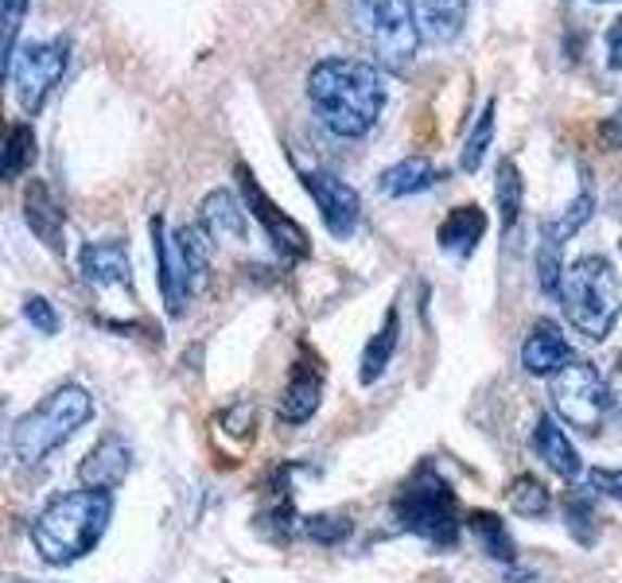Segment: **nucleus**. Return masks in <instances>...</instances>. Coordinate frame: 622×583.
I'll return each instance as SVG.
<instances>
[{
	"instance_id": "obj_29",
	"label": "nucleus",
	"mask_w": 622,
	"mask_h": 583,
	"mask_svg": "<svg viewBox=\"0 0 622 583\" xmlns=\"http://www.w3.org/2000/svg\"><path fill=\"white\" fill-rule=\"evenodd\" d=\"M36 164V132L28 121H16L9 129V144H4V179H20Z\"/></svg>"
},
{
	"instance_id": "obj_4",
	"label": "nucleus",
	"mask_w": 622,
	"mask_h": 583,
	"mask_svg": "<svg viewBox=\"0 0 622 583\" xmlns=\"http://www.w3.org/2000/svg\"><path fill=\"white\" fill-rule=\"evenodd\" d=\"M560 307H564L568 324L584 339L604 343L622 312V280L611 261L599 257V253L580 257L568 269L564 288H560Z\"/></svg>"
},
{
	"instance_id": "obj_25",
	"label": "nucleus",
	"mask_w": 622,
	"mask_h": 583,
	"mask_svg": "<svg viewBox=\"0 0 622 583\" xmlns=\"http://www.w3.org/2000/svg\"><path fill=\"white\" fill-rule=\"evenodd\" d=\"M564 529L572 533V541L584 548H592L595 541H599V509H595L592 491L564 494Z\"/></svg>"
},
{
	"instance_id": "obj_2",
	"label": "nucleus",
	"mask_w": 622,
	"mask_h": 583,
	"mask_svg": "<svg viewBox=\"0 0 622 583\" xmlns=\"http://www.w3.org/2000/svg\"><path fill=\"white\" fill-rule=\"evenodd\" d=\"M113 518V494L110 491H71L51 498L31 521V545L43 556V565L63 568L82 560L86 553L98 548Z\"/></svg>"
},
{
	"instance_id": "obj_30",
	"label": "nucleus",
	"mask_w": 622,
	"mask_h": 583,
	"mask_svg": "<svg viewBox=\"0 0 622 583\" xmlns=\"http://www.w3.org/2000/svg\"><path fill=\"white\" fill-rule=\"evenodd\" d=\"M494 113H498V102H486L483 113H479V121H474V129L467 132V144H464V156H459V164H464V172H479L486 160V149H491L494 140Z\"/></svg>"
},
{
	"instance_id": "obj_27",
	"label": "nucleus",
	"mask_w": 622,
	"mask_h": 583,
	"mask_svg": "<svg viewBox=\"0 0 622 583\" xmlns=\"http://www.w3.org/2000/svg\"><path fill=\"white\" fill-rule=\"evenodd\" d=\"M300 529H304V537L312 541V545L334 548V545H343V541L354 533V521H351V514H343V509H323V514L304 518V525Z\"/></svg>"
},
{
	"instance_id": "obj_12",
	"label": "nucleus",
	"mask_w": 622,
	"mask_h": 583,
	"mask_svg": "<svg viewBox=\"0 0 622 583\" xmlns=\"http://www.w3.org/2000/svg\"><path fill=\"white\" fill-rule=\"evenodd\" d=\"M132 471V447L125 444L122 435H102L98 444L86 452V459L78 464V479L90 491H117Z\"/></svg>"
},
{
	"instance_id": "obj_13",
	"label": "nucleus",
	"mask_w": 622,
	"mask_h": 583,
	"mask_svg": "<svg viewBox=\"0 0 622 583\" xmlns=\"http://www.w3.org/2000/svg\"><path fill=\"white\" fill-rule=\"evenodd\" d=\"M319 401H323V366L316 358H300L292 366L284 389H280L277 417L284 424H304V420H312L319 413Z\"/></svg>"
},
{
	"instance_id": "obj_37",
	"label": "nucleus",
	"mask_w": 622,
	"mask_h": 583,
	"mask_svg": "<svg viewBox=\"0 0 622 583\" xmlns=\"http://www.w3.org/2000/svg\"><path fill=\"white\" fill-rule=\"evenodd\" d=\"M604 144L614 152H622V110L604 121Z\"/></svg>"
},
{
	"instance_id": "obj_20",
	"label": "nucleus",
	"mask_w": 622,
	"mask_h": 583,
	"mask_svg": "<svg viewBox=\"0 0 622 583\" xmlns=\"http://www.w3.org/2000/svg\"><path fill=\"white\" fill-rule=\"evenodd\" d=\"M199 223L214 241H242L245 238V211L233 199V191H211L199 206Z\"/></svg>"
},
{
	"instance_id": "obj_11",
	"label": "nucleus",
	"mask_w": 622,
	"mask_h": 583,
	"mask_svg": "<svg viewBox=\"0 0 622 583\" xmlns=\"http://www.w3.org/2000/svg\"><path fill=\"white\" fill-rule=\"evenodd\" d=\"M242 194H245V206H250V214L257 218L261 226H265V233H269V241L277 245L280 257L300 261V257H307V253H312V241H307L304 226L280 211L269 194L261 191V183L253 179V172H245V167H242Z\"/></svg>"
},
{
	"instance_id": "obj_16",
	"label": "nucleus",
	"mask_w": 622,
	"mask_h": 583,
	"mask_svg": "<svg viewBox=\"0 0 622 583\" xmlns=\"http://www.w3.org/2000/svg\"><path fill=\"white\" fill-rule=\"evenodd\" d=\"M24 223L31 226V233H36L51 253L66 250V241H63L66 214L43 179H31V183L24 187Z\"/></svg>"
},
{
	"instance_id": "obj_24",
	"label": "nucleus",
	"mask_w": 622,
	"mask_h": 583,
	"mask_svg": "<svg viewBox=\"0 0 622 583\" xmlns=\"http://www.w3.org/2000/svg\"><path fill=\"white\" fill-rule=\"evenodd\" d=\"M467 529L474 533V541L483 545V553L491 556V560H502V565H510L513 556H518V548H513V537L506 533V525H502L498 514H486V509H471L467 514Z\"/></svg>"
},
{
	"instance_id": "obj_39",
	"label": "nucleus",
	"mask_w": 622,
	"mask_h": 583,
	"mask_svg": "<svg viewBox=\"0 0 622 583\" xmlns=\"http://www.w3.org/2000/svg\"><path fill=\"white\" fill-rule=\"evenodd\" d=\"M599 4H607V0H599Z\"/></svg>"
},
{
	"instance_id": "obj_22",
	"label": "nucleus",
	"mask_w": 622,
	"mask_h": 583,
	"mask_svg": "<svg viewBox=\"0 0 622 583\" xmlns=\"http://www.w3.org/2000/svg\"><path fill=\"white\" fill-rule=\"evenodd\" d=\"M397 343H401V312L390 307V312H385V324L373 331V339L363 351V370H358L363 385H373V381L385 373V366H390L393 354H397Z\"/></svg>"
},
{
	"instance_id": "obj_23",
	"label": "nucleus",
	"mask_w": 622,
	"mask_h": 583,
	"mask_svg": "<svg viewBox=\"0 0 622 583\" xmlns=\"http://www.w3.org/2000/svg\"><path fill=\"white\" fill-rule=\"evenodd\" d=\"M564 245L568 241L557 233L553 223H541V241H537V284L545 296L560 300V288H564Z\"/></svg>"
},
{
	"instance_id": "obj_5",
	"label": "nucleus",
	"mask_w": 622,
	"mask_h": 583,
	"mask_svg": "<svg viewBox=\"0 0 622 583\" xmlns=\"http://www.w3.org/2000/svg\"><path fill=\"white\" fill-rule=\"evenodd\" d=\"M393 518L405 533L436 548H456L459 529H464L456 491L440 479L432 464L417 467V474L405 482V491L393 498Z\"/></svg>"
},
{
	"instance_id": "obj_8",
	"label": "nucleus",
	"mask_w": 622,
	"mask_h": 583,
	"mask_svg": "<svg viewBox=\"0 0 622 583\" xmlns=\"http://www.w3.org/2000/svg\"><path fill=\"white\" fill-rule=\"evenodd\" d=\"M66 63H71V43L66 39H43V43H28L24 51H16V59L9 66V78L16 86L20 110L24 113L43 110L51 90L63 83Z\"/></svg>"
},
{
	"instance_id": "obj_32",
	"label": "nucleus",
	"mask_w": 622,
	"mask_h": 583,
	"mask_svg": "<svg viewBox=\"0 0 622 583\" xmlns=\"http://www.w3.org/2000/svg\"><path fill=\"white\" fill-rule=\"evenodd\" d=\"M179 245H183L187 261H191V269H195L199 284H203V277L211 273V257H214V238L203 230V223H191V226H179L176 230Z\"/></svg>"
},
{
	"instance_id": "obj_15",
	"label": "nucleus",
	"mask_w": 622,
	"mask_h": 583,
	"mask_svg": "<svg viewBox=\"0 0 622 583\" xmlns=\"http://www.w3.org/2000/svg\"><path fill=\"white\" fill-rule=\"evenodd\" d=\"M82 277L93 288H132V257L125 241H90L82 245Z\"/></svg>"
},
{
	"instance_id": "obj_18",
	"label": "nucleus",
	"mask_w": 622,
	"mask_h": 583,
	"mask_svg": "<svg viewBox=\"0 0 622 583\" xmlns=\"http://www.w3.org/2000/svg\"><path fill=\"white\" fill-rule=\"evenodd\" d=\"M412 12L424 43H452L464 31L467 0H412Z\"/></svg>"
},
{
	"instance_id": "obj_35",
	"label": "nucleus",
	"mask_w": 622,
	"mask_h": 583,
	"mask_svg": "<svg viewBox=\"0 0 622 583\" xmlns=\"http://www.w3.org/2000/svg\"><path fill=\"white\" fill-rule=\"evenodd\" d=\"M587 482H592L595 494H607V498L622 502V467H592Z\"/></svg>"
},
{
	"instance_id": "obj_7",
	"label": "nucleus",
	"mask_w": 622,
	"mask_h": 583,
	"mask_svg": "<svg viewBox=\"0 0 622 583\" xmlns=\"http://www.w3.org/2000/svg\"><path fill=\"white\" fill-rule=\"evenodd\" d=\"M548 401H553V417L557 420L595 435L604 428L607 413H611V385L592 362L572 358L564 370L548 378Z\"/></svg>"
},
{
	"instance_id": "obj_38",
	"label": "nucleus",
	"mask_w": 622,
	"mask_h": 583,
	"mask_svg": "<svg viewBox=\"0 0 622 583\" xmlns=\"http://www.w3.org/2000/svg\"><path fill=\"white\" fill-rule=\"evenodd\" d=\"M607 385H611V405L619 408V417H622V354H619V358H614L611 378H607Z\"/></svg>"
},
{
	"instance_id": "obj_19",
	"label": "nucleus",
	"mask_w": 622,
	"mask_h": 583,
	"mask_svg": "<svg viewBox=\"0 0 622 583\" xmlns=\"http://www.w3.org/2000/svg\"><path fill=\"white\" fill-rule=\"evenodd\" d=\"M483 233H486V214L474 203H467V206H452V211H447L436 238H440V250L452 253V257H471V253L479 250Z\"/></svg>"
},
{
	"instance_id": "obj_26",
	"label": "nucleus",
	"mask_w": 622,
	"mask_h": 583,
	"mask_svg": "<svg viewBox=\"0 0 622 583\" xmlns=\"http://www.w3.org/2000/svg\"><path fill=\"white\" fill-rule=\"evenodd\" d=\"M506 506H510L518 518H548L553 491H548L541 479H533V474H518V479L506 486Z\"/></svg>"
},
{
	"instance_id": "obj_21",
	"label": "nucleus",
	"mask_w": 622,
	"mask_h": 583,
	"mask_svg": "<svg viewBox=\"0 0 622 583\" xmlns=\"http://www.w3.org/2000/svg\"><path fill=\"white\" fill-rule=\"evenodd\" d=\"M440 179H444L440 176V167L428 156H405L381 172L378 187L385 194H393V199H409V194H420V191H428V187H436Z\"/></svg>"
},
{
	"instance_id": "obj_34",
	"label": "nucleus",
	"mask_w": 622,
	"mask_h": 583,
	"mask_svg": "<svg viewBox=\"0 0 622 583\" xmlns=\"http://www.w3.org/2000/svg\"><path fill=\"white\" fill-rule=\"evenodd\" d=\"M24 319H28L39 334H55L59 331L55 304H51L47 296H28V300H24Z\"/></svg>"
},
{
	"instance_id": "obj_1",
	"label": "nucleus",
	"mask_w": 622,
	"mask_h": 583,
	"mask_svg": "<svg viewBox=\"0 0 622 583\" xmlns=\"http://www.w3.org/2000/svg\"><path fill=\"white\" fill-rule=\"evenodd\" d=\"M307 98L334 137L358 140L378 125L381 110L390 102V86L378 63L334 55L312 66Z\"/></svg>"
},
{
	"instance_id": "obj_33",
	"label": "nucleus",
	"mask_w": 622,
	"mask_h": 583,
	"mask_svg": "<svg viewBox=\"0 0 622 583\" xmlns=\"http://www.w3.org/2000/svg\"><path fill=\"white\" fill-rule=\"evenodd\" d=\"M24 12H28V0H0V16H4V66H12V59H16V36Z\"/></svg>"
},
{
	"instance_id": "obj_6",
	"label": "nucleus",
	"mask_w": 622,
	"mask_h": 583,
	"mask_svg": "<svg viewBox=\"0 0 622 583\" xmlns=\"http://www.w3.org/2000/svg\"><path fill=\"white\" fill-rule=\"evenodd\" d=\"M351 16L381 71H405L417 59L420 28L412 0H351Z\"/></svg>"
},
{
	"instance_id": "obj_9",
	"label": "nucleus",
	"mask_w": 622,
	"mask_h": 583,
	"mask_svg": "<svg viewBox=\"0 0 622 583\" xmlns=\"http://www.w3.org/2000/svg\"><path fill=\"white\" fill-rule=\"evenodd\" d=\"M300 179H304V191L312 194V203H316L327 233L339 241L351 238V233L358 230V218H363L358 191H354L346 179L334 176V172H323V167H307Z\"/></svg>"
},
{
	"instance_id": "obj_10",
	"label": "nucleus",
	"mask_w": 622,
	"mask_h": 583,
	"mask_svg": "<svg viewBox=\"0 0 622 583\" xmlns=\"http://www.w3.org/2000/svg\"><path fill=\"white\" fill-rule=\"evenodd\" d=\"M152 253H156V269H160V292H164V304H167V315H183L187 300L195 296L199 288V277L191 269V261H187L183 245H179L176 233H167V223L164 218H152Z\"/></svg>"
},
{
	"instance_id": "obj_36",
	"label": "nucleus",
	"mask_w": 622,
	"mask_h": 583,
	"mask_svg": "<svg viewBox=\"0 0 622 583\" xmlns=\"http://www.w3.org/2000/svg\"><path fill=\"white\" fill-rule=\"evenodd\" d=\"M607 66L622 71V16H614L611 28H607Z\"/></svg>"
},
{
	"instance_id": "obj_31",
	"label": "nucleus",
	"mask_w": 622,
	"mask_h": 583,
	"mask_svg": "<svg viewBox=\"0 0 622 583\" xmlns=\"http://www.w3.org/2000/svg\"><path fill=\"white\" fill-rule=\"evenodd\" d=\"M580 179H584V183H580V194L572 199V203H568V211H560L557 223H553L564 241L576 238V233L587 226V218L595 214V183L587 179V167H580Z\"/></svg>"
},
{
	"instance_id": "obj_17",
	"label": "nucleus",
	"mask_w": 622,
	"mask_h": 583,
	"mask_svg": "<svg viewBox=\"0 0 622 583\" xmlns=\"http://www.w3.org/2000/svg\"><path fill=\"white\" fill-rule=\"evenodd\" d=\"M533 452H537L541 464H545L553 474H560V479H576V474L584 471L580 452L572 447V440L564 435V428H560V420L553 417V413H541L537 417V428H533Z\"/></svg>"
},
{
	"instance_id": "obj_28",
	"label": "nucleus",
	"mask_w": 622,
	"mask_h": 583,
	"mask_svg": "<svg viewBox=\"0 0 622 583\" xmlns=\"http://www.w3.org/2000/svg\"><path fill=\"white\" fill-rule=\"evenodd\" d=\"M521 194H525V183H521L518 164H513V160H502L498 176H494V199H498V214H502V226H506V230L518 223Z\"/></svg>"
},
{
	"instance_id": "obj_14",
	"label": "nucleus",
	"mask_w": 622,
	"mask_h": 583,
	"mask_svg": "<svg viewBox=\"0 0 622 583\" xmlns=\"http://www.w3.org/2000/svg\"><path fill=\"white\" fill-rule=\"evenodd\" d=\"M572 362V346H568L564 331L553 319H537L533 331L521 343V370L530 378H553Z\"/></svg>"
},
{
	"instance_id": "obj_3",
	"label": "nucleus",
	"mask_w": 622,
	"mask_h": 583,
	"mask_svg": "<svg viewBox=\"0 0 622 583\" xmlns=\"http://www.w3.org/2000/svg\"><path fill=\"white\" fill-rule=\"evenodd\" d=\"M90 417H93V397L82 385L66 381V385L51 389L31 413H24V417L12 424L9 447L24 467H36L43 464L55 447H63Z\"/></svg>"
}]
</instances>
